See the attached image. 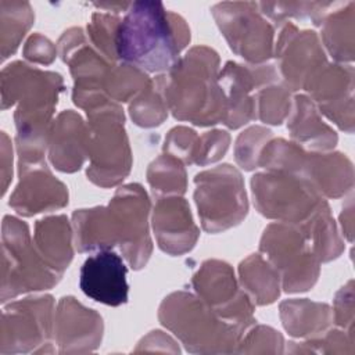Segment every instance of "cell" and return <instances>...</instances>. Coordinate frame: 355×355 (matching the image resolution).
<instances>
[{"label": "cell", "mask_w": 355, "mask_h": 355, "mask_svg": "<svg viewBox=\"0 0 355 355\" xmlns=\"http://www.w3.org/2000/svg\"><path fill=\"white\" fill-rule=\"evenodd\" d=\"M302 178L327 197H340L352 186L351 162L341 154L306 153Z\"/></svg>", "instance_id": "cell-22"}, {"label": "cell", "mask_w": 355, "mask_h": 355, "mask_svg": "<svg viewBox=\"0 0 355 355\" xmlns=\"http://www.w3.org/2000/svg\"><path fill=\"white\" fill-rule=\"evenodd\" d=\"M239 270L243 287L258 305L270 304L279 297L280 275L262 255L248 257L240 263Z\"/></svg>", "instance_id": "cell-27"}, {"label": "cell", "mask_w": 355, "mask_h": 355, "mask_svg": "<svg viewBox=\"0 0 355 355\" xmlns=\"http://www.w3.org/2000/svg\"><path fill=\"white\" fill-rule=\"evenodd\" d=\"M103 336L101 316L72 297H64L55 313V338L61 352L93 351Z\"/></svg>", "instance_id": "cell-19"}, {"label": "cell", "mask_w": 355, "mask_h": 355, "mask_svg": "<svg viewBox=\"0 0 355 355\" xmlns=\"http://www.w3.org/2000/svg\"><path fill=\"white\" fill-rule=\"evenodd\" d=\"M132 119L144 128L159 125L168 115L166 101L154 82H150L132 101L129 107Z\"/></svg>", "instance_id": "cell-34"}, {"label": "cell", "mask_w": 355, "mask_h": 355, "mask_svg": "<svg viewBox=\"0 0 355 355\" xmlns=\"http://www.w3.org/2000/svg\"><path fill=\"white\" fill-rule=\"evenodd\" d=\"M10 207L31 216L68 204L67 187L49 171L44 161L19 164V183L10 198Z\"/></svg>", "instance_id": "cell-16"}, {"label": "cell", "mask_w": 355, "mask_h": 355, "mask_svg": "<svg viewBox=\"0 0 355 355\" xmlns=\"http://www.w3.org/2000/svg\"><path fill=\"white\" fill-rule=\"evenodd\" d=\"M89 118V179L101 186H115L130 171L132 155L123 129L122 108L108 101L87 111Z\"/></svg>", "instance_id": "cell-6"}, {"label": "cell", "mask_w": 355, "mask_h": 355, "mask_svg": "<svg viewBox=\"0 0 355 355\" xmlns=\"http://www.w3.org/2000/svg\"><path fill=\"white\" fill-rule=\"evenodd\" d=\"M151 80L140 68L130 64L111 65L105 78V94L114 101H128L139 94Z\"/></svg>", "instance_id": "cell-32"}, {"label": "cell", "mask_w": 355, "mask_h": 355, "mask_svg": "<svg viewBox=\"0 0 355 355\" xmlns=\"http://www.w3.org/2000/svg\"><path fill=\"white\" fill-rule=\"evenodd\" d=\"M24 55L32 62L50 64L55 58V47L47 37L40 33H35L25 44Z\"/></svg>", "instance_id": "cell-40"}, {"label": "cell", "mask_w": 355, "mask_h": 355, "mask_svg": "<svg viewBox=\"0 0 355 355\" xmlns=\"http://www.w3.org/2000/svg\"><path fill=\"white\" fill-rule=\"evenodd\" d=\"M277 82L273 65H240L227 62L219 75L225 97V119L229 128H239L257 118L255 89Z\"/></svg>", "instance_id": "cell-14"}, {"label": "cell", "mask_w": 355, "mask_h": 355, "mask_svg": "<svg viewBox=\"0 0 355 355\" xmlns=\"http://www.w3.org/2000/svg\"><path fill=\"white\" fill-rule=\"evenodd\" d=\"M194 198L202 229L209 233L240 223L248 211L240 172L232 165H219L198 173L194 179Z\"/></svg>", "instance_id": "cell-7"}, {"label": "cell", "mask_w": 355, "mask_h": 355, "mask_svg": "<svg viewBox=\"0 0 355 355\" xmlns=\"http://www.w3.org/2000/svg\"><path fill=\"white\" fill-rule=\"evenodd\" d=\"M259 250L279 272L284 291H305L316 282L319 259L297 226L269 225L263 232Z\"/></svg>", "instance_id": "cell-9"}, {"label": "cell", "mask_w": 355, "mask_h": 355, "mask_svg": "<svg viewBox=\"0 0 355 355\" xmlns=\"http://www.w3.org/2000/svg\"><path fill=\"white\" fill-rule=\"evenodd\" d=\"M128 269L122 258L111 250H100L86 258L80 268V288L92 300L118 306L128 301Z\"/></svg>", "instance_id": "cell-17"}, {"label": "cell", "mask_w": 355, "mask_h": 355, "mask_svg": "<svg viewBox=\"0 0 355 355\" xmlns=\"http://www.w3.org/2000/svg\"><path fill=\"white\" fill-rule=\"evenodd\" d=\"M270 137L272 132L262 126H252L243 132L236 141L234 153L237 164L247 171L257 168L259 154Z\"/></svg>", "instance_id": "cell-37"}, {"label": "cell", "mask_w": 355, "mask_h": 355, "mask_svg": "<svg viewBox=\"0 0 355 355\" xmlns=\"http://www.w3.org/2000/svg\"><path fill=\"white\" fill-rule=\"evenodd\" d=\"M11 155V147H10V144H8V137H7V135L3 132L1 133V165H3V168H1V176H3V189H1V191H3V194L6 193V190H7V184H8V182H10V178H11V175H12V171H11V164H12V161H7V158Z\"/></svg>", "instance_id": "cell-41"}, {"label": "cell", "mask_w": 355, "mask_h": 355, "mask_svg": "<svg viewBox=\"0 0 355 355\" xmlns=\"http://www.w3.org/2000/svg\"><path fill=\"white\" fill-rule=\"evenodd\" d=\"M337 3L322 1H275V3H258L261 14L268 15L275 24H282L287 17L297 19H311L312 24L320 25L324 21L327 11Z\"/></svg>", "instance_id": "cell-33"}, {"label": "cell", "mask_w": 355, "mask_h": 355, "mask_svg": "<svg viewBox=\"0 0 355 355\" xmlns=\"http://www.w3.org/2000/svg\"><path fill=\"white\" fill-rule=\"evenodd\" d=\"M198 297L223 320L241 333L252 322V305L248 295L237 287L232 268L220 261H207L193 277Z\"/></svg>", "instance_id": "cell-13"}, {"label": "cell", "mask_w": 355, "mask_h": 355, "mask_svg": "<svg viewBox=\"0 0 355 355\" xmlns=\"http://www.w3.org/2000/svg\"><path fill=\"white\" fill-rule=\"evenodd\" d=\"M298 229L309 243L319 261H330L338 257L341 252L343 244L337 234L334 220L330 216V209L326 201L316 211V214Z\"/></svg>", "instance_id": "cell-28"}, {"label": "cell", "mask_w": 355, "mask_h": 355, "mask_svg": "<svg viewBox=\"0 0 355 355\" xmlns=\"http://www.w3.org/2000/svg\"><path fill=\"white\" fill-rule=\"evenodd\" d=\"M198 137L200 136H197L196 132L189 128H173L165 139L164 150L166 154H171L186 164H193L198 144Z\"/></svg>", "instance_id": "cell-38"}, {"label": "cell", "mask_w": 355, "mask_h": 355, "mask_svg": "<svg viewBox=\"0 0 355 355\" xmlns=\"http://www.w3.org/2000/svg\"><path fill=\"white\" fill-rule=\"evenodd\" d=\"M121 21L118 58L147 72H168L190 42L186 21L158 1H135Z\"/></svg>", "instance_id": "cell-2"}, {"label": "cell", "mask_w": 355, "mask_h": 355, "mask_svg": "<svg viewBox=\"0 0 355 355\" xmlns=\"http://www.w3.org/2000/svg\"><path fill=\"white\" fill-rule=\"evenodd\" d=\"M71 239V226L64 215L49 216L36 222V248L43 259L61 275L72 259Z\"/></svg>", "instance_id": "cell-23"}, {"label": "cell", "mask_w": 355, "mask_h": 355, "mask_svg": "<svg viewBox=\"0 0 355 355\" xmlns=\"http://www.w3.org/2000/svg\"><path fill=\"white\" fill-rule=\"evenodd\" d=\"M159 319L191 352H230L241 331L218 316L200 297L179 291L168 295Z\"/></svg>", "instance_id": "cell-4"}, {"label": "cell", "mask_w": 355, "mask_h": 355, "mask_svg": "<svg viewBox=\"0 0 355 355\" xmlns=\"http://www.w3.org/2000/svg\"><path fill=\"white\" fill-rule=\"evenodd\" d=\"M218 64V54L212 49L198 46L155 79L175 118L200 126L223 122L225 97Z\"/></svg>", "instance_id": "cell-3"}, {"label": "cell", "mask_w": 355, "mask_h": 355, "mask_svg": "<svg viewBox=\"0 0 355 355\" xmlns=\"http://www.w3.org/2000/svg\"><path fill=\"white\" fill-rule=\"evenodd\" d=\"M1 241L3 302L22 293L46 290L58 283L61 273L54 270L32 244L25 222L10 215L4 216Z\"/></svg>", "instance_id": "cell-5"}, {"label": "cell", "mask_w": 355, "mask_h": 355, "mask_svg": "<svg viewBox=\"0 0 355 355\" xmlns=\"http://www.w3.org/2000/svg\"><path fill=\"white\" fill-rule=\"evenodd\" d=\"M279 69L290 90L306 89L313 78L327 65L318 35L312 31L300 32L287 22L276 43Z\"/></svg>", "instance_id": "cell-15"}, {"label": "cell", "mask_w": 355, "mask_h": 355, "mask_svg": "<svg viewBox=\"0 0 355 355\" xmlns=\"http://www.w3.org/2000/svg\"><path fill=\"white\" fill-rule=\"evenodd\" d=\"M75 243L80 252L110 250L118 244L108 207L79 209L73 214Z\"/></svg>", "instance_id": "cell-24"}, {"label": "cell", "mask_w": 355, "mask_h": 355, "mask_svg": "<svg viewBox=\"0 0 355 355\" xmlns=\"http://www.w3.org/2000/svg\"><path fill=\"white\" fill-rule=\"evenodd\" d=\"M53 297H31L11 302L1 313L0 352H39L51 336Z\"/></svg>", "instance_id": "cell-12"}, {"label": "cell", "mask_w": 355, "mask_h": 355, "mask_svg": "<svg viewBox=\"0 0 355 355\" xmlns=\"http://www.w3.org/2000/svg\"><path fill=\"white\" fill-rule=\"evenodd\" d=\"M108 208L122 254L132 268H143L153 250L147 223L150 201L144 189L137 183L118 189Z\"/></svg>", "instance_id": "cell-11"}, {"label": "cell", "mask_w": 355, "mask_h": 355, "mask_svg": "<svg viewBox=\"0 0 355 355\" xmlns=\"http://www.w3.org/2000/svg\"><path fill=\"white\" fill-rule=\"evenodd\" d=\"M153 227L159 248L171 255L190 251L198 239V229L193 222L189 204L179 196L158 200Z\"/></svg>", "instance_id": "cell-20"}, {"label": "cell", "mask_w": 355, "mask_h": 355, "mask_svg": "<svg viewBox=\"0 0 355 355\" xmlns=\"http://www.w3.org/2000/svg\"><path fill=\"white\" fill-rule=\"evenodd\" d=\"M1 14V58L15 53L26 31L33 22V11L26 1H0Z\"/></svg>", "instance_id": "cell-30"}, {"label": "cell", "mask_w": 355, "mask_h": 355, "mask_svg": "<svg viewBox=\"0 0 355 355\" xmlns=\"http://www.w3.org/2000/svg\"><path fill=\"white\" fill-rule=\"evenodd\" d=\"M352 68L326 65L306 86L320 111L341 129L352 132Z\"/></svg>", "instance_id": "cell-18"}, {"label": "cell", "mask_w": 355, "mask_h": 355, "mask_svg": "<svg viewBox=\"0 0 355 355\" xmlns=\"http://www.w3.org/2000/svg\"><path fill=\"white\" fill-rule=\"evenodd\" d=\"M230 137L225 130L207 132L198 137V144L194 155V162L198 165H207L218 161L226 153Z\"/></svg>", "instance_id": "cell-39"}, {"label": "cell", "mask_w": 355, "mask_h": 355, "mask_svg": "<svg viewBox=\"0 0 355 355\" xmlns=\"http://www.w3.org/2000/svg\"><path fill=\"white\" fill-rule=\"evenodd\" d=\"M62 87L58 73L40 71L21 61H15L1 71L3 110L18 103L14 119L19 164L44 161L43 155L51 132V115Z\"/></svg>", "instance_id": "cell-1"}, {"label": "cell", "mask_w": 355, "mask_h": 355, "mask_svg": "<svg viewBox=\"0 0 355 355\" xmlns=\"http://www.w3.org/2000/svg\"><path fill=\"white\" fill-rule=\"evenodd\" d=\"M147 180L155 196H180L186 191V172L180 159L171 154L159 155L147 171Z\"/></svg>", "instance_id": "cell-31"}, {"label": "cell", "mask_w": 355, "mask_h": 355, "mask_svg": "<svg viewBox=\"0 0 355 355\" xmlns=\"http://www.w3.org/2000/svg\"><path fill=\"white\" fill-rule=\"evenodd\" d=\"M121 19L112 14L96 12L92 22L87 25V32L92 43L103 53V55L114 62L118 58L116 39Z\"/></svg>", "instance_id": "cell-36"}, {"label": "cell", "mask_w": 355, "mask_h": 355, "mask_svg": "<svg viewBox=\"0 0 355 355\" xmlns=\"http://www.w3.org/2000/svg\"><path fill=\"white\" fill-rule=\"evenodd\" d=\"M251 187L255 207L263 216L297 227L308 222L324 202L311 182L291 173H258Z\"/></svg>", "instance_id": "cell-8"}, {"label": "cell", "mask_w": 355, "mask_h": 355, "mask_svg": "<svg viewBox=\"0 0 355 355\" xmlns=\"http://www.w3.org/2000/svg\"><path fill=\"white\" fill-rule=\"evenodd\" d=\"M287 128L293 139L315 150H329L337 141V135L322 122L313 103L306 96L294 98V112Z\"/></svg>", "instance_id": "cell-25"}, {"label": "cell", "mask_w": 355, "mask_h": 355, "mask_svg": "<svg viewBox=\"0 0 355 355\" xmlns=\"http://www.w3.org/2000/svg\"><path fill=\"white\" fill-rule=\"evenodd\" d=\"M212 15L237 55L254 64L272 55L273 28L258 11V3H219Z\"/></svg>", "instance_id": "cell-10"}, {"label": "cell", "mask_w": 355, "mask_h": 355, "mask_svg": "<svg viewBox=\"0 0 355 355\" xmlns=\"http://www.w3.org/2000/svg\"><path fill=\"white\" fill-rule=\"evenodd\" d=\"M276 83V82H275ZM290 110V89L280 85H266L257 94V111L261 121L279 125Z\"/></svg>", "instance_id": "cell-35"}, {"label": "cell", "mask_w": 355, "mask_h": 355, "mask_svg": "<svg viewBox=\"0 0 355 355\" xmlns=\"http://www.w3.org/2000/svg\"><path fill=\"white\" fill-rule=\"evenodd\" d=\"M89 154V126L82 118L68 110L58 115L51 125L49 157L53 165L62 172L78 171Z\"/></svg>", "instance_id": "cell-21"}, {"label": "cell", "mask_w": 355, "mask_h": 355, "mask_svg": "<svg viewBox=\"0 0 355 355\" xmlns=\"http://www.w3.org/2000/svg\"><path fill=\"white\" fill-rule=\"evenodd\" d=\"M354 3L341 4L336 12L324 18L323 24V42L330 54L338 60H352L354 46Z\"/></svg>", "instance_id": "cell-29"}, {"label": "cell", "mask_w": 355, "mask_h": 355, "mask_svg": "<svg viewBox=\"0 0 355 355\" xmlns=\"http://www.w3.org/2000/svg\"><path fill=\"white\" fill-rule=\"evenodd\" d=\"M280 318L291 336L305 337L323 331L331 320L330 308L308 300H288L280 305Z\"/></svg>", "instance_id": "cell-26"}]
</instances>
